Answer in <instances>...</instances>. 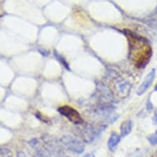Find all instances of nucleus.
<instances>
[{
	"label": "nucleus",
	"instance_id": "1",
	"mask_svg": "<svg viewBox=\"0 0 157 157\" xmlns=\"http://www.w3.org/2000/svg\"><path fill=\"white\" fill-rule=\"evenodd\" d=\"M130 44V54L132 59L137 67H144L151 57V47L146 39L136 36L130 31H125Z\"/></svg>",
	"mask_w": 157,
	"mask_h": 157
},
{
	"label": "nucleus",
	"instance_id": "2",
	"mask_svg": "<svg viewBox=\"0 0 157 157\" xmlns=\"http://www.w3.org/2000/svg\"><path fill=\"white\" fill-rule=\"evenodd\" d=\"M58 111L73 124H81L83 123V119L80 113L71 106L63 105L58 109Z\"/></svg>",
	"mask_w": 157,
	"mask_h": 157
},
{
	"label": "nucleus",
	"instance_id": "3",
	"mask_svg": "<svg viewBox=\"0 0 157 157\" xmlns=\"http://www.w3.org/2000/svg\"><path fill=\"white\" fill-rule=\"evenodd\" d=\"M61 141L69 150L76 153H82L84 151V146L79 140L70 136H63Z\"/></svg>",
	"mask_w": 157,
	"mask_h": 157
},
{
	"label": "nucleus",
	"instance_id": "4",
	"mask_svg": "<svg viewBox=\"0 0 157 157\" xmlns=\"http://www.w3.org/2000/svg\"><path fill=\"white\" fill-rule=\"evenodd\" d=\"M155 77V70L152 69L151 71L148 73V75H147V77H146L144 81L142 82V85L140 86V87L138 88V90L136 91L137 95H142V94H144V93L149 89V87L151 86L152 82H153V81H154Z\"/></svg>",
	"mask_w": 157,
	"mask_h": 157
},
{
	"label": "nucleus",
	"instance_id": "5",
	"mask_svg": "<svg viewBox=\"0 0 157 157\" xmlns=\"http://www.w3.org/2000/svg\"><path fill=\"white\" fill-rule=\"evenodd\" d=\"M120 139H121V137H120L119 134H117L116 132L111 133L110 137H109L108 142L109 149L111 151H113L116 149V147L120 142Z\"/></svg>",
	"mask_w": 157,
	"mask_h": 157
},
{
	"label": "nucleus",
	"instance_id": "6",
	"mask_svg": "<svg viewBox=\"0 0 157 157\" xmlns=\"http://www.w3.org/2000/svg\"><path fill=\"white\" fill-rule=\"evenodd\" d=\"M132 121L128 119L126 121L123 122L121 127H120V132H121L122 136H126L127 135H128L132 131Z\"/></svg>",
	"mask_w": 157,
	"mask_h": 157
},
{
	"label": "nucleus",
	"instance_id": "7",
	"mask_svg": "<svg viewBox=\"0 0 157 157\" xmlns=\"http://www.w3.org/2000/svg\"><path fill=\"white\" fill-rule=\"evenodd\" d=\"M147 139L151 145H157V130L155 132V133L148 136Z\"/></svg>",
	"mask_w": 157,
	"mask_h": 157
},
{
	"label": "nucleus",
	"instance_id": "8",
	"mask_svg": "<svg viewBox=\"0 0 157 157\" xmlns=\"http://www.w3.org/2000/svg\"><path fill=\"white\" fill-rule=\"evenodd\" d=\"M55 54H56V56H57V58H58V59L60 60V61H61V62L63 63V66L67 67V69H69V67H68V66H67V63L66 62H64V60L63 59V58H61V57H60L59 55H58V54H57L56 53H55Z\"/></svg>",
	"mask_w": 157,
	"mask_h": 157
},
{
	"label": "nucleus",
	"instance_id": "9",
	"mask_svg": "<svg viewBox=\"0 0 157 157\" xmlns=\"http://www.w3.org/2000/svg\"><path fill=\"white\" fill-rule=\"evenodd\" d=\"M154 121H155V124H157V112H155V114Z\"/></svg>",
	"mask_w": 157,
	"mask_h": 157
},
{
	"label": "nucleus",
	"instance_id": "10",
	"mask_svg": "<svg viewBox=\"0 0 157 157\" xmlns=\"http://www.w3.org/2000/svg\"><path fill=\"white\" fill-rule=\"evenodd\" d=\"M155 91H157V85L155 86Z\"/></svg>",
	"mask_w": 157,
	"mask_h": 157
}]
</instances>
